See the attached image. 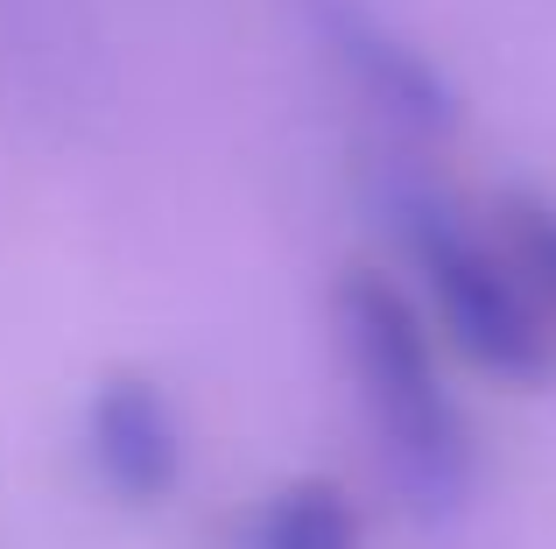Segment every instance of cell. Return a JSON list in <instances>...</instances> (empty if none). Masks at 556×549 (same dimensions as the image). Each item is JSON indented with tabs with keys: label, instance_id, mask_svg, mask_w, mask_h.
Returning <instances> with one entry per match:
<instances>
[{
	"label": "cell",
	"instance_id": "obj_1",
	"mask_svg": "<svg viewBox=\"0 0 556 549\" xmlns=\"http://www.w3.org/2000/svg\"><path fill=\"white\" fill-rule=\"evenodd\" d=\"M339 345L402 486L422 494L430 508H451L465 494L472 451H465V416L444 387V367H437V345L422 331L416 303L388 289L380 274H353L339 289Z\"/></svg>",
	"mask_w": 556,
	"mask_h": 549
},
{
	"label": "cell",
	"instance_id": "obj_5",
	"mask_svg": "<svg viewBox=\"0 0 556 549\" xmlns=\"http://www.w3.org/2000/svg\"><path fill=\"white\" fill-rule=\"evenodd\" d=\"M247 549H359V514L339 486H282L247 528Z\"/></svg>",
	"mask_w": 556,
	"mask_h": 549
},
{
	"label": "cell",
	"instance_id": "obj_2",
	"mask_svg": "<svg viewBox=\"0 0 556 549\" xmlns=\"http://www.w3.org/2000/svg\"><path fill=\"white\" fill-rule=\"evenodd\" d=\"M402 233L444 331L479 367L507 373V381H529L549 367V303L535 296L521 254H501L493 240H479L472 226H458L437 205H416Z\"/></svg>",
	"mask_w": 556,
	"mask_h": 549
},
{
	"label": "cell",
	"instance_id": "obj_6",
	"mask_svg": "<svg viewBox=\"0 0 556 549\" xmlns=\"http://www.w3.org/2000/svg\"><path fill=\"white\" fill-rule=\"evenodd\" d=\"M515 254H521V268H529L535 296L556 310V219L549 212H529V219L515 226Z\"/></svg>",
	"mask_w": 556,
	"mask_h": 549
},
{
	"label": "cell",
	"instance_id": "obj_4",
	"mask_svg": "<svg viewBox=\"0 0 556 549\" xmlns=\"http://www.w3.org/2000/svg\"><path fill=\"white\" fill-rule=\"evenodd\" d=\"M85 451H92L99 480L127 500H163L184 472V430L169 416L163 387L141 373H113L85 409Z\"/></svg>",
	"mask_w": 556,
	"mask_h": 549
},
{
	"label": "cell",
	"instance_id": "obj_3",
	"mask_svg": "<svg viewBox=\"0 0 556 549\" xmlns=\"http://www.w3.org/2000/svg\"><path fill=\"white\" fill-rule=\"evenodd\" d=\"M311 28H317V50L345 71V85L374 113H388L394 127H416V135L451 127V92L430 71V56L408 50L367 0H311Z\"/></svg>",
	"mask_w": 556,
	"mask_h": 549
}]
</instances>
